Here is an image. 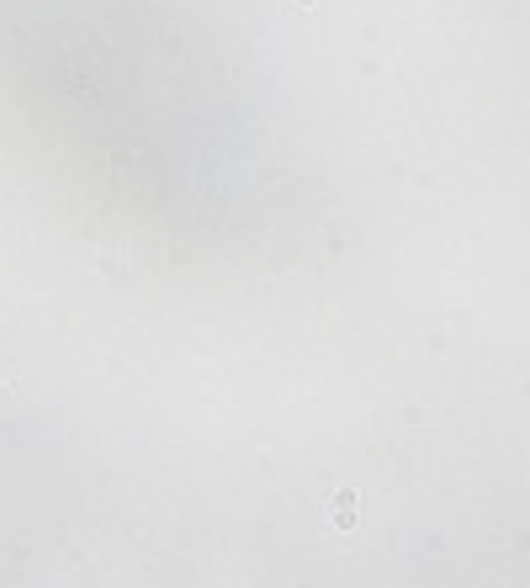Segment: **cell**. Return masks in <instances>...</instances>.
<instances>
[{"label":"cell","instance_id":"6da1fadb","mask_svg":"<svg viewBox=\"0 0 530 588\" xmlns=\"http://www.w3.org/2000/svg\"><path fill=\"white\" fill-rule=\"evenodd\" d=\"M355 509H361L355 504V488H339L334 498H329V525L334 530H355V519H361Z\"/></svg>","mask_w":530,"mask_h":588},{"label":"cell","instance_id":"7a4b0ae2","mask_svg":"<svg viewBox=\"0 0 530 588\" xmlns=\"http://www.w3.org/2000/svg\"><path fill=\"white\" fill-rule=\"evenodd\" d=\"M0 392H6V376H0Z\"/></svg>","mask_w":530,"mask_h":588}]
</instances>
